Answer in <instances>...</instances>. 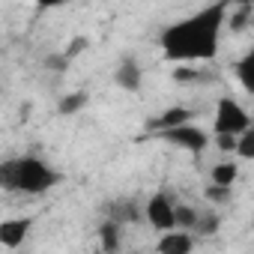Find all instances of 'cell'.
<instances>
[{"instance_id": "2", "label": "cell", "mask_w": 254, "mask_h": 254, "mask_svg": "<svg viewBox=\"0 0 254 254\" xmlns=\"http://www.w3.org/2000/svg\"><path fill=\"white\" fill-rule=\"evenodd\" d=\"M60 183V174L36 156H18L0 165V186L18 194H45Z\"/></svg>"}, {"instance_id": "14", "label": "cell", "mask_w": 254, "mask_h": 254, "mask_svg": "<svg viewBox=\"0 0 254 254\" xmlns=\"http://www.w3.org/2000/svg\"><path fill=\"white\" fill-rule=\"evenodd\" d=\"M218 227H221V215H218L215 209H203V212L197 215L194 233H197V236H215V233H218Z\"/></svg>"}, {"instance_id": "11", "label": "cell", "mask_w": 254, "mask_h": 254, "mask_svg": "<svg viewBox=\"0 0 254 254\" xmlns=\"http://www.w3.org/2000/svg\"><path fill=\"white\" fill-rule=\"evenodd\" d=\"M108 218H114V221H120V224H132V221H138L141 218V206L135 203V200H114V203H108Z\"/></svg>"}, {"instance_id": "23", "label": "cell", "mask_w": 254, "mask_h": 254, "mask_svg": "<svg viewBox=\"0 0 254 254\" xmlns=\"http://www.w3.org/2000/svg\"><path fill=\"white\" fill-rule=\"evenodd\" d=\"M33 3H36L39 9H57V6L66 3V0H33Z\"/></svg>"}, {"instance_id": "20", "label": "cell", "mask_w": 254, "mask_h": 254, "mask_svg": "<svg viewBox=\"0 0 254 254\" xmlns=\"http://www.w3.org/2000/svg\"><path fill=\"white\" fill-rule=\"evenodd\" d=\"M87 48H90V39H87V36H75V42H69L63 54H66L69 60H75V57H78L81 51H87Z\"/></svg>"}, {"instance_id": "17", "label": "cell", "mask_w": 254, "mask_h": 254, "mask_svg": "<svg viewBox=\"0 0 254 254\" xmlns=\"http://www.w3.org/2000/svg\"><path fill=\"white\" fill-rule=\"evenodd\" d=\"M230 194H233V186H218V183H212V180H209V186L203 189V197H206L212 206L227 203V200H230Z\"/></svg>"}, {"instance_id": "16", "label": "cell", "mask_w": 254, "mask_h": 254, "mask_svg": "<svg viewBox=\"0 0 254 254\" xmlns=\"http://www.w3.org/2000/svg\"><path fill=\"white\" fill-rule=\"evenodd\" d=\"M236 156L245 162H254V123L236 138Z\"/></svg>"}, {"instance_id": "15", "label": "cell", "mask_w": 254, "mask_h": 254, "mask_svg": "<svg viewBox=\"0 0 254 254\" xmlns=\"http://www.w3.org/2000/svg\"><path fill=\"white\" fill-rule=\"evenodd\" d=\"M236 177H239V165L236 162H218L212 168V174H209V180L218 183V186H233Z\"/></svg>"}, {"instance_id": "21", "label": "cell", "mask_w": 254, "mask_h": 254, "mask_svg": "<svg viewBox=\"0 0 254 254\" xmlns=\"http://www.w3.org/2000/svg\"><path fill=\"white\" fill-rule=\"evenodd\" d=\"M69 63H72V60H69L66 54H51V57H45V69H51V72H66Z\"/></svg>"}, {"instance_id": "12", "label": "cell", "mask_w": 254, "mask_h": 254, "mask_svg": "<svg viewBox=\"0 0 254 254\" xmlns=\"http://www.w3.org/2000/svg\"><path fill=\"white\" fill-rule=\"evenodd\" d=\"M99 242H102L105 251H117L120 242H123V224L114 221V218H105L99 224Z\"/></svg>"}, {"instance_id": "18", "label": "cell", "mask_w": 254, "mask_h": 254, "mask_svg": "<svg viewBox=\"0 0 254 254\" xmlns=\"http://www.w3.org/2000/svg\"><path fill=\"white\" fill-rule=\"evenodd\" d=\"M197 215H200V209H194V206H189V203H177V227H183V230H191V233H194Z\"/></svg>"}, {"instance_id": "7", "label": "cell", "mask_w": 254, "mask_h": 254, "mask_svg": "<svg viewBox=\"0 0 254 254\" xmlns=\"http://www.w3.org/2000/svg\"><path fill=\"white\" fill-rule=\"evenodd\" d=\"M30 227H33L30 215H24V218H3L0 221V248L15 251L24 242V236L30 233Z\"/></svg>"}, {"instance_id": "4", "label": "cell", "mask_w": 254, "mask_h": 254, "mask_svg": "<svg viewBox=\"0 0 254 254\" xmlns=\"http://www.w3.org/2000/svg\"><path fill=\"white\" fill-rule=\"evenodd\" d=\"M156 138L174 144L177 150H186V153H203L209 147V135L200 129V126H194L191 120L183 123V126H174V129H165V132H156Z\"/></svg>"}, {"instance_id": "5", "label": "cell", "mask_w": 254, "mask_h": 254, "mask_svg": "<svg viewBox=\"0 0 254 254\" xmlns=\"http://www.w3.org/2000/svg\"><path fill=\"white\" fill-rule=\"evenodd\" d=\"M144 218L156 230H174L177 227V200L168 191H153L144 203Z\"/></svg>"}, {"instance_id": "13", "label": "cell", "mask_w": 254, "mask_h": 254, "mask_svg": "<svg viewBox=\"0 0 254 254\" xmlns=\"http://www.w3.org/2000/svg\"><path fill=\"white\" fill-rule=\"evenodd\" d=\"M87 102H90V96H87L84 90H75V93H69V96H63V99H60V105H57V114H60V117L81 114V111L87 108Z\"/></svg>"}, {"instance_id": "1", "label": "cell", "mask_w": 254, "mask_h": 254, "mask_svg": "<svg viewBox=\"0 0 254 254\" xmlns=\"http://www.w3.org/2000/svg\"><path fill=\"white\" fill-rule=\"evenodd\" d=\"M230 0H218L203 9H197L194 15H186L183 21L171 24L162 30L159 45L165 60L171 63H200V60H212L218 54V39L221 30L227 24V9Z\"/></svg>"}, {"instance_id": "6", "label": "cell", "mask_w": 254, "mask_h": 254, "mask_svg": "<svg viewBox=\"0 0 254 254\" xmlns=\"http://www.w3.org/2000/svg\"><path fill=\"white\" fill-rule=\"evenodd\" d=\"M114 84L126 93H138L141 84H144V69L135 57H123L114 69Z\"/></svg>"}, {"instance_id": "8", "label": "cell", "mask_w": 254, "mask_h": 254, "mask_svg": "<svg viewBox=\"0 0 254 254\" xmlns=\"http://www.w3.org/2000/svg\"><path fill=\"white\" fill-rule=\"evenodd\" d=\"M194 245H197V239H194L191 230L174 227V230H165L162 233V239L156 242V251L159 254H189Z\"/></svg>"}, {"instance_id": "3", "label": "cell", "mask_w": 254, "mask_h": 254, "mask_svg": "<svg viewBox=\"0 0 254 254\" xmlns=\"http://www.w3.org/2000/svg\"><path fill=\"white\" fill-rule=\"evenodd\" d=\"M248 126H251V117H248V111L236 99L221 96L215 102V120H212L215 135H242Z\"/></svg>"}, {"instance_id": "22", "label": "cell", "mask_w": 254, "mask_h": 254, "mask_svg": "<svg viewBox=\"0 0 254 254\" xmlns=\"http://www.w3.org/2000/svg\"><path fill=\"white\" fill-rule=\"evenodd\" d=\"M236 138H239V135H215V144H218L224 153H236Z\"/></svg>"}, {"instance_id": "9", "label": "cell", "mask_w": 254, "mask_h": 254, "mask_svg": "<svg viewBox=\"0 0 254 254\" xmlns=\"http://www.w3.org/2000/svg\"><path fill=\"white\" fill-rule=\"evenodd\" d=\"M191 120V111L186 108V105H174V108H168V111H162L153 123H150V129L153 132H165V129H174V126H183V123H189Z\"/></svg>"}, {"instance_id": "19", "label": "cell", "mask_w": 254, "mask_h": 254, "mask_svg": "<svg viewBox=\"0 0 254 254\" xmlns=\"http://www.w3.org/2000/svg\"><path fill=\"white\" fill-rule=\"evenodd\" d=\"M227 24H230V30H245V27L251 24V6H248V3H242L239 9L227 12Z\"/></svg>"}, {"instance_id": "10", "label": "cell", "mask_w": 254, "mask_h": 254, "mask_svg": "<svg viewBox=\"0 0 254 254\" xmlns=\"http://www.w3.org/2000/svg\"><path fill=\"white\" fill-rule=\"evenodd\" d=\"M233 75H236V81L242 84V90H245L248 96H254V45L233 63Z\"/></svg>"}]
</instances>
